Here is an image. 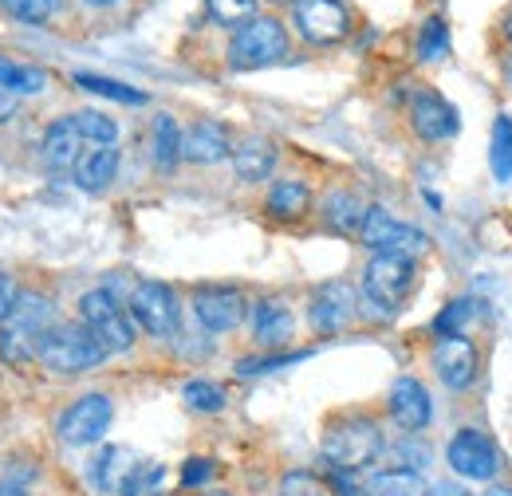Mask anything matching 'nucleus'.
<instances>
[{"instance_id": "42", "label": "nucleus", "mask_w": 512, "mask_h": 496, "mask_svg": "<svg viewBox=\"0 0 512 496\" xmlns=\"http://www.w3.org/2000/svg\"><path fill=\"white\" fill-rule=\"evenodd\" d=\"M16 115V95H8V91H0V123H8Z\"/></svg>"}, {"instance_id": "10", "label": "nucleus", "mask_w": 512, "mask_h": 496, "mask_svg": "<svg viewBox=\"0 0 512 496\" xmlns=\"http://www.w3.org/2000/svg\"><path fill=\"white\" fill-rule=\"evenodd\" d=\"M446 457H449V465H453V473L465 477V481H489V477H497V465H501L497 445L481 434V430H461V434H453Z\"/></svg>"}, {"instance_id": "16", "label": "nucleus", "mask_w": 512, "mask_h": 496, "mask_svg": "<svg viewBox=\"0 0 512 496\" xmlns=\"http://www.w3.org/2000/svg\"><path fill=\"white\" fill-rule=\"evenodd\" d=\"M233 154V142H229V130L213 119H201L182 134V158L197 162V166H217Z\"/></svg>"}, {"instance_id": "20", "label": "nucleus", "mask_w": 512, "mask_h": 496, "mask_svg": "<svg viewBox=\"0 0 512 496\" xmlns=\"http://www.w3.org/2000/svg\"><path fill=\"white\" fill-rule=\"evenodd\" d=\"M119 174V150L115 146H95V150H83L79 166H75V186L87 189V193H99L115 182Z\"/></svg>"}, {"instance_id": "34", "label": "nucleus", "mask_w": 512, "mask_h": 496, "mask_svg": "<svg viewBox=\"0 0 512 496\" xmlns=\"http://www.w3.org/2000/svg\"><path fill=\"white\" fill-rule=\"evenodd\" d=\"M182 398L190 402L193 410H201V414H217V410H225V390H221V386H213V382H205V378L186 382Z\"/></svg>"}, {"instance_id": "41", "label": "nucleus", "mask_w": 512, "mask_h": 496, "mask_svg": "<svg viewBox=\"0 0 512 496\" xmlns=\"http://www.w3.org/2000/svg\"><path fill=\"white\" fill-rule=\"evenodd\" d=\"M16 300H20V292H16V284L0 272V323L12 315V308H16Z\"/></svg>"}, {"instance_id": "26", "label": "nucleus", "mask_w": 512, "mask_h": 496, "mask_svg": "<svg viewBox=\"0 0 512 496\" xmlns=\"http://www.w3.org/2000/svg\"><path fill=\"white\" fill-rule=\"evenodd\" d=\"M44 87H48V71L0 56V91H8V95H40Z\"/></svg>"}, {"instance_id": "22", "label": "nucleus", "mask_w": 512, "mask_h": 496, "mask_svg": "<svg viewBox=\"0 0 512 496\" xmlns=\"http://www.w3.org/2000/svg\"><path fill=\"white\" fill-rule=\"evenodd\" d=\"M8 319L20 323L24 331H32L36 339H44L56 327V304L48 296H40V292H20V300H16V308H12Z\"/></svg>"}, {"instance_id": "37", "label": "nucleus", "mask_w": 512, "mask_h": 496, "mask_svg": "<svg viewBox=\"0 0 512 496\" xmlns=\"http://www.w3.org/2000/svg\"><path fill=\"white\" fill-rule=\"evenodd\" d=\"M280 496H327V485H323L316 473H288L280 481Z\"/></svg>"}, {"instance_id": "11", "label": "nucleus", "mask_w": 512, "mask_h": 496, "mask_svg": "<svg viewBox=\"0 0 512 496\" xmlns=\"http://www.w3.org/2000/svg\"><path fill=\"white\" fill-rule=\"evenodd\" d=\"M245 296L237 288H225V284H213V288H197L193 292V315L205 331H233L241 319H245Z\"/></svg>"}, {"instance_id": "21", "label": "nucleus", "mask_w": 512, "mask_h": 496, "mask_svg": "<svg viewBox=\"0 0 512 496\" xmlns=\"http://www.w3.org/2000/svg\"><path fill=\"white\" fill-rule=\"evenodd\" d=\"M134 469H138V457H134L130 449H123V445H111V449H103L99 461H95V485H99L103 493H123L127 481L134 477Z\"/></svg>"}, {"instance_id": "31", "label": "nucleus", "mask_w": 512, "mask_h": 496, "mask_svg": "<svg viewBox=\"0 0 512 496\" xmlns=\"http://www.w3.org/2000/svg\"><path fill=\"white\" fill-rule=\"evenodd\" d=\"M260 8V0H205V12H209V20L213 24H221V28H241V24H249Z\"/></svg>"}, {"instance_id": "27", "label": "nucleus", "mask_w": 512, "mask_h": 496, "mask_svg": "<svg viewBox=\"0 0 512 496\" xmlns=\"http://www.w3.org/2000/svg\"><path fill=\"white\" fill-rule=\"evenodd\" d=\"M150 150H154V162L158 170H174L182 162V130L170 115H158L154 119V134H150Z\"/></svg>"}, {"instance_id": "29", "label": "nucleus", "mask_w": 512, "mask_h": 496, "mask_svg": "<svg viewBox=\"0 0 512 496\" xmlns=\"http://www.w3.org/2000/svg\"><path fill=\"white\" fill-rule=\"evenodd\" d=\"M36 351H40V339L32 331H24L12 319L0 323V355H4V363H28V359H36Z\"/></svg>"}, {"instance_id": "46", "label": "nucleus", "mask_w": 512, "mask_h": 496, "mask_svg": "<svg viewBox=\"0 0 512 496\" xmlns=\"http://www.w3.org/2000/svg\"><path fill=\"white\" fill-rule=\"evenodd\" d=\"M83 4H91V8H111V4H119V0H83Z\"/></svg>"}, {"instance_id": "17", "label": "nucleus", "mask_w": 512, "mask_h": 496, "mask_svg": "<svg viewBox=\"0 0 512 496\" xmlns=\"http://www.w3.org/2000/svg\"><path fill=\"white\" fill-rule=\"evenodd\" d=\"M233 170L241 182H264L272 170H276V142L264 138V134H249L233 146Z\"/></svg>"}, {"instance_id": "48", "label": "nucleus", "mask_w": 512, "mask_h": 496, "mask_svg": "<svg viewBox=\"0 0 512 496\" xmlns=\"http://www.w3.org/2000/svg\"><path fill=\"white\" fill-rule=\"evenodd\" d=\"M505 79H509V87H512V56L505 60Z\"/></svg>"}, {"instance_id": "12", "label": "nucleus", "mask_w": 512, "mask_h": 496, "mask_svg": "<svg viewBox=\"0 0 512 496\" xmlns=\"http://www.w3.org/2000/svg\"><path fill=\"white\" fill-rule=\"evenodd\" d=\"M359 308V296H355V288L351 284H343V280H335V284H323L320 292L312 296V327L320 331V335H335V331H343L347 323H351V315Z\"/></svg>"}, {"instance_id": "40", "label": "nucleus", "mask_w": 512, "mask_h": 496, "mask_svg": "<svg viewBox=\"0 0 512 496\" xmlns=\"http://www.w3.org/2000/svg\"><path fill=\"white\" fill-rule=\"evenodd\" d=\"M209 477H213V461H205V457H193V461H186V469H182V485H190V489L205 485Z\"/></svg>"}, {"instance_id": "1", "label": "nucleus", "mask_w": 512, "mask_h": 496, "mask_svg": "<svg viewBox=\"0 0 512 496\" xmlns=\"http://www.w3.org/2000/svg\"><path fill=\"white\" fill-rule=\"evenodd\" d=\"M418 284V268L410 256L398 252H375L371 264L363 268V304L375 308L379 315H394L406 304V296Z\"/></svg>"}, {"instance_id": "50", "label": "nucleus", "mask_w": 512, "mask_h": 496, "mask_svg": "<svg viewBox=\"0 0 512 496\" xmlns=\"http://www.w3.org/2000/svg\"><path fill=\"white\" fill-rule=\"evenodd\" d=\"M292 4H296V0H292Z\"/></svg>"}, {"instance_id": "9", "label": "nucleus", "mask_w": 512, "mask_h": 496, "mask_svg": "<svg viewBox=\"0 0 512 496\" xmlns=\"http://www.w3.org/2000/svg\"><path fill=\"white\" fill-rule=\"evenodd\" d=\"M115 418V402L107 394H83L75 398L60 418V437L67 445H95L99 437L111 430Z\"/></svg>"}, {"instance_id": "18", "label": "nucleus", "mask_w": 512, "mask_h": 496, "mask_svg": "<svg viewBox=\"0 0 512 496\" xmlns=\"http://www.w3.org/2000/svg\"><path fill=\"white\" fill-rule=\"evenodd\" d=\"M83 138L75 134V126L60 119V123L48 126V134H44V146H40V154H44V166L48 170H56V174H75V166H79V158H83Z\"/></svg>"}, {"instance_id": "38", "label": "nucleus", "mask_w": 512, "mask_h": 496, "mask_svg": "<svg viewBox=\"0 0 512 496\" xmlns=\"http://www.w3.org/2000/svg\"><path fill=\"white\" fill-rule=\"evenodd\" d=\"M469 308H473L469 300H457V304H449V308L442 311L438 319H434V331H438L442 339H446V335H465L461 327H465V319L473 315V311H469Z\"/></svg>"}, {"instance_id": "3", "label": "nucleus", "mask_w": 512, "mask_h": 496, "mask_svg": "<svg viewBox=\"0 0 512 496\" xmlns=\"http://www.w3.org/2000/svg\"><path fill=\"white\" fill-rule=\"evenodd\" d=\"M379 453H383V434L371 418H343L323 434V457L331 461V469L359 473L375 465Z\"/></svg>"}, {"instance_id": "28", "label": "nucleus", "mask_w": 512, "mask_h": 496, "mask_svg": "<svg viewBox=\"0 0 512 496\" xmlns=\"http://www.w3.org/2000/svg\"><path fill=\"white\" fill-rule=\"evenodd\" d=\"M67 123L75 126V134L91 146H115V138H119V123L99 115V111H75V115H67Z\"/></svg>"}, {"instance_id": "13", "label": "nucleus", "mask_w": 512, "mask_h": 496, "mask_svg": "<svg viewBox=\"0 0 512 496\" xmlns=\"http://www.w3.org/2000/svg\"><path fill=\"white\" fill-rule=\"evenodd\" d=\"M434 371L449 390H465L477 378V347L465 335H446L434 347Z\"/></svg>"}, {"instance_id": "43", "label": "nucleus", "mask_w": 512, "mask_h": 496, "mask_svg": "<svg viewBox=\"0 0 512 496\" xmlns=\"http://www.w3.org/2000/svg\"><path fill=\"white\" fill-rule=\"evenodd\" d=\"M0 496H28L20 485H12V481H0Z\"/></svg>"}, {"instance_id": "19", "label": "nucleus", "mask_w": 512, "mask_h": 496, "mask_svg": "<svg viewBox=\"0 0 512 496\" xmlns=\"http://www.w3.org/2000/svg\"><path fill=\"white\" fill-rule=\"evenodd\" d=\"M292 327H296V319H292V311H288L284 300H260V304H253V339L256 343H264V347H280V343L292 339Z\"/></svg>"}, {"instance_id": "45", "label": "nucleus", "mask_w": 512, "mask_h": 496, "mask_svg": "<svg viewBox=\"0 0 512 496\" xmlns=\"http://www.w3.org/2000/svg\"><path fill=\"white\" fill-rule=\"evenodd\" d=\"M481 496H512V485H497V489H489V493Z\"/></svg>"}, {"instance_id": "4", "label": "nucleus", "mask_w": 512, "mask_h": 496, "mask_svg": "<svg viewBox=\"0 0 512 496\" xmlns=\"http://www.w3.org/2000/svg\"><path fill=\"white\" fill-rule=\"evenodd\" d=\"M79 319L83 327L99 339V347L107 355H123L134 347V319L127 315V308L107 292V288H91L79 300Z\"/></svg>"}, {"instance_id": "2", "label": "nucleus", "mask_w": 512, "mask_h": 496, "mask_svg": "<svg viewBox=\"0 0 512 496\" xmlns=\"http://www.w3.org/2000/svg\"><path fill=\"white\" fill-rule=\"evenodd\" d=\"M36 359L56 374H83V371H95V367L107 359V351L99 347V339H95L83 323H79V327H75V323H56V327L40 339Z\"/></svg>"}, {"instance_id": "7", "label": "nucleus", "mask_w": 512, "mask_h": 496, "mask_svg": "<svg viewBox=\"0 0 512 496\" xmlns=\"http://www.w3.org/2000/svg\"><path fill=\"white\" fill-rule=\"evenodd\" d=\"M130 319H134L142 331H150V335H158V339H170V335L178 331V319H182L174 288H166V284H158V280L134 284V292H130Z\"/></svg>"}, {"instance_id": "35", "label": "nucleus", "mask_w": 512, "mask_h": 496, "mask_svg": "<svg viewBox=\"0 0 512 496\" xmlns=\"http://www.w3.org/2000/svg\"><path fill=\"white\" fill-rule=\"evenodd\" d=\"M0 8L20 24H44L56 12V0H0Z\"/></svg>"}, {"instance_id": "36", "label": "nucleus", "mask_w": 512, "mask_h": 496, "mask_svg": "<svg viewBox=\"0 0 512 496\" xmlns=\"http://www.w3.org/2000/svg\"><path fill=\"white\" fill-rule=\"evenodd\" d=\"M308 351H296V355H264V359H241L237 363V374H268L280 371V367H292V363H304Z\"/></svg>"}, {"instance_id": "47", "label": "nucleus", "mask_w": 512, "mask_h": 496, "mask_svg": "<svg viewBox=\"0 0 512 496\" xmlns=\"http://www.w3.org/2000/svg\"><path fill=\"white\" fill-rule=\"evenodd\" d=\"M505 36H509V40H512V8H509V12H505Z\"/></svg>"}, {"instance_id": "14", "label": "nucleus", "mask_w": 512, "mask_h": 496, "mask_svg": "<svg viewBox=\"0 0 512 496\" xmlns=\"http://www.w3.org/2000/svg\"><path fill=\"white\" fill-rule=\"evenodd\" d=\"M390 418L406 430V434H418L430 426L434 418V402H430V390L418 382V378H398L390 386Z\"/></svg>"}, {"instance_id": "39", "label": "nucleus", "mask_w": 512, "mask_h": 496, "mask_svg": "<svg viewBox=\"0 0 512 496\" xmlns=\"http://www.w3.org/2000/svg\"><path fill=\"white\" fill-rule=\"evenodd\" d=\"M158 481H162V469L158 465H138L134 477L127 481V489H123V496H146Z\"/></svg>"}, {"instance_id": "6", "label": "nucleus", "mask_w": 512, "mask_h": 496, "mask_svg": "<svg viewBox=\"0 0 512 496\" xmlns=\"http://www.w3.org/2000/svg\"><path fill=\"white\" fill-rule=\"evenodd\" d=\"M359 237H363V245L375 248V252H398V256H410V260H418V256L430 252V237L422 229L390 217L379 205H367V217L359 225Z\"/></svg>"}, {"instance_id": "25", "label": "nucleus", "mask_w": 512, "mask_h": 496, "mask_svg": "<svg viewBox=\"0 0 512 496\" xmlns=\"http://www.w3.org/2000/svg\"><path fill=\"white\" fill-rule=\"evenodd\" d=\"M371 496H430V485L422 481L418 469H383L367 481Z\"/></svg>"}, {"instance_id": "30", "label": "nucleus", "mask_w": 512, "mask_h": 496, "mask_svg": "<svg viewBox=\"0 0 512 496\" xmlns=\"http://www.w3.org/2000/svg\"><path fill=\"white\" fill-rule=\"evenodd\" d=\"M75 83H79L83 91L103 95V99H115V103H130V107H142V103H146L142 91H134V87H127V83H115V79H103V75H91V71H79Z\"/></svg>"}, {"instance_id": "49", "label": "nucleus", "mask_w": 512, "mask_h": 496, "mask_svg": "<svg viewBox=\"0 0 512 496\" xmlns=\"http://www.w3.org/2000/svg\"><path fill=\"white\" fill-rule=\"evenodd\" d=\"M205 496H229V493H221V489H217V493H205Z\"/></svg>"}, {"instance_id": "23", "label": "nucleus", "mask_w": 512, "mask_h": 496, "mask_svg": "<svg viewBox=\"0 0 512 496\" xmlns=\"http://www.w3.org/2000/svg\"><path fill=\"white\" fill-rule=\"evenodd\" d=\"M312 209V189L296 178H284L268 189V213L280 217V221H300L304 213Z\"/></svg>"}, {"instance_id": "24", "label": "nucleus", "mask_w": 512, "mask_h": 496, "mask_svg": "<svg viewBox=\"0 0 512 496\" xmlns=\"http://www.w3.org/2000/svg\"><path fill=\"white\" fill-rule=\"evenodd\" d=\"M363 217H367V205H363L355 193H347V189L327 193V201H323V221H327L331 229H339V233H359Z\"/></svg>"}, {"instance_id": "5", "label": "nucleus", "mask_w": 512, "mask_h": 496, "mask_svg": "<svg viewBox=\"0 0 512 496\" xmlns=\"http://www.w3.org/2000/svg\"><path fill=\"white\" fill-rule=\"evenodd\" d=\"M288 52V32L276 16H253L249 24H241L229 40V67L233 71H256L268 67Z\"/></svg>"}, {"instance_id": "32", "label": "nucleus", "mask_w": 512, "mask_h": 496, "mask_svg": "<svg viewBox=\"0 0 512 496\" xmlns=\"http://www.w3.org/2000/svg\"><path fill=\"white\" fill-rule=\"evenodd\" d=\"M489 162H493L497 182H512V119L509 115H497V123H493V150H489Z\"/></svg>"}, {"instance_id": "33", "label": "nucleus", "mask_w": 512, "mask_h": 496, "mask_svg": "<svg viewBox=\"0 0 512 496\" xmlns=\"http://www.w3.org/2000/svg\"><path fill=\"white\" fill-rule=\"evenodd\" d=\"M414 52H418V60L422 63H434L442 60L449 52V28L442 16H430L422 28H418V44H414Z\"/></svg>"}, {"instance_id": "8", "label": "nucleus", "mask_w": 512, "mask_h": 496, "mask_svg": "<svg viewBox=\"0 0 512 496\" xmlns=\"http://www.w3.org/2000/svg\"><path fill=\"white\" fill-rule=\"evenodd\" d=\"M292 20H296V32L308 44H320V48L339 44L351 32V12H347L343 0H296Z\"/></svg>"}, {"instance_id": "44", "label": "nucleus", "mask_w": 512, "mask_h": 496, "mask_svg": "<svg viewBox=\"0 0 512 496\" xmlns=\"http://www.w3.org/2000/svg\"><path fill=\"white\" fill-rule=\"evenodd\" d=\"M430 496H465V493H461V489H449V485H438Z\"/></svg>"}, {"instance_id": "15", "label": "nucleus", "mask_w": 512, "mask_h": 496, "mask_svg": "<svg viewBox=\"0 0 512 496\" xmlns=\"http://www.w3.org/2000/svg\"><path fill=\"white\" fill-rule=\"evenodd\" d=\"M410 123L418 130V138L446 142V138L457 134V111L449 107L438 91H414V99H410Z\"/></svg>"}]
</instances>
